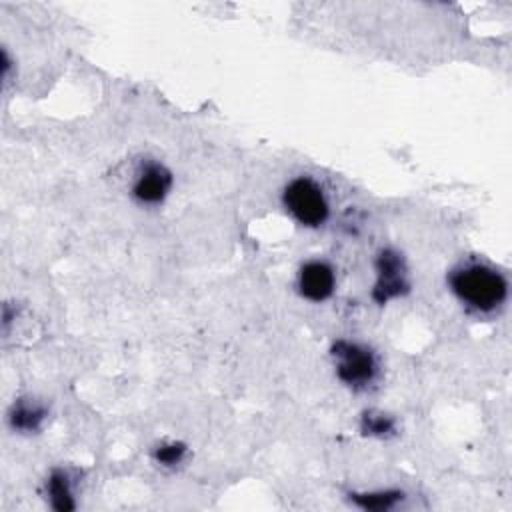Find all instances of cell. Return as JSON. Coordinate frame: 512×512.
Listing matches in <instances>:
<instances>
[{
	"label": "cell",
	"mask_w": 512,
	"mask_h": 512,
	"mask_svg": "<svg viewBox=\"0 0 512 512\" xmlns=\"http://www.w3.org/2000/svg\"><path fill=\"white\" fill-rule=\"evenodd\" d=\"M448 282L452 294L464 306L480 314L496 312L508 298V280L488 264H462L452 270Z\"/></svg>",
	"instance_id": "1"
},
{
	"label": "cell",
	"mask_w": 512,
	"mask_h": 512,
	"mask_svg": "<svg viewBox=\"0 0 512 512\" xmlns=\"http://www.w3.org/2000/svg\"><path fill=\"white\" fill-rule=\"evenodd\" d=\"M282 202L290 216L306 228H320L330 216L328 196L324 188L310 176L292 178L284 186Z\"/></svg>",
	"instance_id": "2"
},
{
	"label": "cell",
	"mask_w": 512,
	"mask_h": 512,
	"mask_svg": "<svg viewBox=\"0 0 512 512\" xmlns=\"http://www.w3.org/2000/svg\"><path fill=\"white\" fill-rule=\"evenodd\" d=\"M332 358L338 380L352 390H366L378 378V358L360 342H334Z\"/></svg>",
	"instance_id": "3"
},
{
	"label": "cell",
	"mask_w": 512,
	"mask_h": 512,
	"mask_svg": "<svg viewBox=\"0 0 512 512\" xmlns=\"http://www.w3.org/2000/svg\"><path fill=\"white\" fill-rule=\"evenodd\" d=\"M376 284L372 288V298L378 304H386L392 298L402 296L408 292V274H406V264L402 256L396 250H382L376 256Z\"/></svg>",
	"instance_id": "4"
},
{
	"label": "cell",
	"mask_w": 512,
	"mask_h": 512,
	"mask_svg": "<svg viewBox=\"0 0 512 512\" xmlns=\"http://www.w3.org/2000/svg\"><path fill=\"white\" fill-rule=\"evenodd\" d=\"M172 172L156 160L144 162L132 182V196L142 206H158L172 190Z\"/></svg>",
	"instance_id": "5"
},
{
	"label": "cell",
	"mask_w": 512,
	"mask_h": 512,
	"mask_svg": "<svg viewBox=\"0 0 512 512\" xmlns=\"http://www.w3.org/2000/svg\"><path fill=\"white\" fill-rule=\"evenodd\" d=\"M298 292L310 302H326L336 288L334 268L324 260H308L298 270Z\"/></svg>",
	"instance_id": "6"
},
{
	"label": "cell",
	"mask_w": 512,
	"mask_h": 512,
	"mask_svg": "<svg viewBox=\"0 0 512 512\" xmlns=\"http://www.w3.org/2000/svg\"><path fill=\"white\" fill-rule=\"evenodd\" d=\"M46 416H48V408L42 402L32 398H20L12 404L8 420L14 430L24 434H34L44 426Z\"/></svg>",
	"instance_id": "7"
},
{
	"label": "cell",
	"mask_w": 512,
	"mask_h": 512,
	"mask_svg": "<svg viewBox=\"0 0 512 512\" xmlns=\"http://www.w3.org/2000/svg\"><path fill=\"white\" fill-rule=\"evenodd\" d=\"M46 490L50 496V502L56 510H72L74 504V490H72V476L68 470H54L48 476Z\"/></svg>",
	"instance_id": "8"
},
{
	"label": "cell",
	"mask_w": 512,
	"mask_h": 512,
	"mask_svg": "<svg viewBox=\"0 0 512 512\" xmlns=\"http://www.w3.org/2000/svg\"><path fill=\"white\" fill-rule=\"evenodd\" d=\"M402 492L398 490H378V492H364V494H352V502L364 510H390L402 500Z\"/></svg>",
	"instance_id": "9"
},
{
	"label": "cell",
	"mask_w": 512,
	"mask_h": 512,
	"mask_svg": "<svg viewBox=\"0 0 512 512\" xmlns=\"http://www.w3.org/2000/svg\"><path fill=\"white\" fill-rule=\"evenodd\" d=\"M360 430L368 436H374V438H386V436L396 432V422H394L392 416H388L384 412L370 410V412L362 414Z\"/></svg>",
	"instance_id": "10"
},
{
	"label": "cell",
	"mask_w": 512,
	"mask_h": 512,
	"mask_svg": "<svg viewBox=\"0 0 512 512\" xmlns=\"http://www.w3.org/2000/svg\"><path fill=\"white\" fill-rule=\"evenodd\" d=\"M152 456L160 466L172 468L186 458V446L182 442H162L152 450Z\"/></svg>",
	"instance_id": "11"
}]
</instances>
